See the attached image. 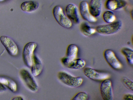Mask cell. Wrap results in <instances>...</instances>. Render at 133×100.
Segmentation results:
<instances>
[{
	"label": "cell",
	"instance_id": "obj_22",
	"mask_svg": "<svg viewBox=\"0 0 133 100\" xmlns=\"http://www.w3.org/2000/svg\"><path fill=\"white\" fill-rule=\"evenodd\" d=\"M89 98L88 94L85 92H81L76 94L71 99L72 100H87Z\"/></svg>",
	"mask_w": 133,
	"mask_h": 100
},
{
	"label": "cell",
	"instance_id": "obj_8",
	"mask_svg": "<svg viewBox=\"0 0 133 100\" xmlns=\"http://www.w3.org/2000/svg\"><path fill=\"white\" fill-rule=\"evenodd\" d=\"M0 40L10 55L15 56L17 54L18 48L12 39L8 36L3 35L0 37Z\"/></svg>",
	"mask_w": 133,
	"mask_h": 100
},
{
	"label": "cell",
	"instance_id": "obj_4",
	"mask_svg": "<svg viewBox=\"0 0 133 100\" xmlns=\"http://www.w3.org/2000/svg\"><path fill=\"white\" fill-rule=\"evenodd\" d=\"M37 46L36 43L31 42L24 46L23 51L22 57L24 62L27 66L31 67L34 52Z\"/></svg>",
	"mask_w": 133,
	"mask_h": 100
},
{
	"label": "cell",
	"instance_id": "obj_20",
	"mask_svg": "<svg viewBox=\"0 0 133 100\" xmlns=\"http://www.w3.org/2000/svg\"><path fill=\"white\" fill-rule=\"evenodd\" d=\"M121 52L125 57L128 63L132 65L133 64V51L129 48L124 47L121 49Z\"/></svg>",
	"mask_w": 133,
	"mask_h": 100
},
{
	"label": "cell",
	"instance_id": "obj_16",
	"mask_svg": "<svg viewBox=\"0 0 133 100\" xmlns=\"http://www.w3.org/2000/svg\"><path fill=\"white\" fill-rule=\"evenodd\" d=\"M31 67V73L35 76L39 75L43 70V65L41 61L34 54L32 57V65Z\"/></svg>",
	"mask_w": 133,
	"mask_h": 100
},
{
	"label": "cell",
	"instance_id": "obj_14",
	"mask_svg": "<svg viewBox=\"0 0 133 100\" xmlns=\"http://www.w3.org/2000/svg\"><path fill=\"white\" fill-rule=\"evenodd\" d=\"M127 4L125 0H107L105 2V8L109 10L115 11L125 7Z\"/></svg>",
	"mask_w": 133,
	"mask_h": 100
},
{
	"label": "cell",
	"instance_id": "obj_24",
	"mask_svg": "<svg viewBox=\"0 0 133 100\" xmlns=\"http://www.w3.org/2000/svg\"><path fill=\"white\" fill-rule=\"evenodd\" d=\"M123 99L126 100H132L133 99V95L131 93H127L124 95Z\"/></svg>",
	"mask_w": 133,
	"mask_h": 100
},
{
	"label": "cell",
	"instance_id": "obj_2",
	"mask_svg": "<svg viewBox=\"0 0 133 100\" xmlns=\"http://www.w3.org/2000/svg\"><path fill=\"white\" fill-rule=\"evenodd\" d=\"M57 77L59 80L65 85L69 87L76 88L82 84L83 79L79 76H74L64 71L58 72Z\"/></svg>",
	"mask_w": 133,
	"mask_h": 100
},
{
	"label": "cell",
	"instance_id": "obj_26",
	"mask_svg": "<svg viewBox=\"0 0 133 100\" xmlns=\"http://www.w3.org/2000/svg\"><path fill=\"white\" fill-rule=\"evenodd\" d=\"M13 100H23V99L21 97H16L14 98L13 99Z\"/></svg>",
	"mask_w": 133,
	"mask_h": 100
},
{
	"label": "cell",
	"instance_id": "obj_21",
	"mask_svg": "<svg viewBox=\"0 0 133 100\" xmlns=\"http://www.w3.org/2000/svg\"><path fill=\"white\" fill-rule=\"evenodd\" d=\"M102 17L104 21L108 23L114 22L116 19V16L114 13L109 10L104 12L103 14Z\"/></svg>",
	"mask_w": 133,
	"mask_h": 100
},
{
	"label": "cell",
	"instance_id": "obj_9",
	"mask_svg": "<svg viewBox=\"0 0 133 100\" xmlns=\"http://www.w3.org/2000/svg\"><path fill=\"white\" fill-rule=\"evenodd\" d=\"M102 98L105 100H112L113 99L112 83L109 79L103 81L100 88Z\"/></svg>",
	"mask_w": 133,
	"mask_h": 100
},
{
	"label": "cell",
	"instance_id": "obj_12",
	"mask_svg": "<svg viewBox=\"0 0 133 100\" xmlns=\"http://www.w3.org/2000/svg\"><path fill=\"white\" fill-rule=\"evenodd\" d=\"M78 48L76 45L71 44L69 45L66 48L65 56L61 58V62H68L77 58Z\"/></svg>",
	"mask_w": 133,
	"mask_h": 100
},
{
	"label": "cell",
	"instance_id": "obj_17",
	"mask_svg": "<svg viewBox=\"0 0 133 100\" xmlns=\"http://www.w3.org/2000/svg\"><path fill=\"white\" fill-rule=\"evenodd\" d=\"M39 7V3L34 1H29L23 2L21 5L22 10L26 12H31L34 11L38 9Z\"/></svg>",
	"mask_w": 133,
	"mask_h": 100
},
{
	"label": "cell",
	"instance_id": "obj_5",
	"mask_svg": "<svg viewBox=\"0 0 133 100\" xmlns=\"http://www.w3.org/2000/svg\"><path fill=\"white\" fill-rule=\"evenodd\" d=\"M20 76L28 88L31 91L36 92L39 86L30 73L26 70L23 69L20 72Z\"/></svg>",
	"mask_w": 133,
	"mask_h": 100
},
{
	"label": "cell",
	"instance_id": "obj_10",
	"mask_svg": "<svg viewBox=\"0 0 133 100\" xmlns=\"http://www.w3.org/2000/svg\"><path fill=\"white\" fill-rule=\"evenodd\" d=\"M79 8L80 15L84 20L90 23H94L97 21L96 18L90 13L89 4L87 1H81L79 4Z\"/></svg>",
	"mask_w": 133,
	"mask_h": 100
},
{
	"label": "cell",
	"instance_id": "obj_11",
	"mask_svg": "<svg viewBox=\"0 0 133 100\" xmlns=\"http://www.w3.org/2000/svg\"><path fill=\"white\" fill-rule=\"evenodd\" d=\"M65 11L66 15L71 22L76 24L79 23L78 9L75 5L73 4H69L65 8Z\"/></svg>",
	"mask_w": 133,
	"mask_h": 100
},
{
	"label": "cell",
	"instance_id": "obj_3",
	"mask_svg": "<svg viewBox=\"0 0 133 100\" xmlns=\"http://www.w3.org/2000/svg\"><path fill=\"white\" fill-rule=\"evenodd\" d=\"M53 16L57 23L66 28H70L72 25V22L64 13L62 8L59 5L54 7L52 10Z\"/></svg>",
	"mask_w": 133,
	"mask_h": 100
},
{
	"label": "cell",
	"instance_id": "obj_25",
	"mask_svg": "<svg viewBox=\"0 0 133 100\" xmlns=\"http://www.w3.org/2000/svg\"><path fill=\"white\" fill-rule=\"evenodd\" d=\"M6 90V88L3 85L0 83V92H3Z\"/></svg>",
	"mask_w": 133,
	"mask_h": 100
},
{
	"label": "cell",
	"instance_id": "obj_7",
	"mask_svg": "<svg viewBox=\"0 0 133 100\" xmlns=\"http://www.w3.org/2000/svg\"><path fill=\"white\" fill-rule=\"evenodd\" d=\"M103 55L106 62L112 68L116 70H119L122 68V64L112 50H105L104 52Z\"/></svg>",
	"mask_w": 133,
	"mask_h": 100
},
{
	"label": "cell",
	"instance_id": "obj_1",
	"mask_svg": "<svg viewBox=\"0 0 133 100\" xmlns=\"http://www.w3.org/2000/svg\"><path fill=\"white\" fill-rule=\"evenodd\" d=\"M122 26V22L118 20L111 23L98 26L95 29L96 32L99 34L108 35L117 33L121 30Z\"/></svg>",
	"mask_w": 133,
	"mask_h": 100
},
{
	"label": "cell",
	"instance_id": "obj_18",
	"mask_svg": "<svg viewBox=\"0 0 133 100\" xmlns=\"http://www.w3.org/2000/svg\"><path fill=\"white\" fill-rule=\"evenodd\" d=\"M0 83L6 86L11 91L16 92L17 89L16 83L13 80L8 77L0 76Z\"/></svg>",
	"mask_w": 133,
	"mask_h": 100
},
{
	"label": "cell",
	"instance_id": "obj_13",
	"mask_svg": "<svg viewBox=\"0 0 133 100\" xmlns=\"http://www.w3.org/2000/svg\"><path fill=\"white\" fill-rule=\"evenodd\" d=\"M102 0H91L89 4L91 14L96 18L99 16L102 12Z\"/></svg>",
	"mask_w": 133,
	"mask_h": 100
},
{
	"label": "cell",
	"instance_id": "obj_23",
	"mask_svg": "<svg viewBox=\"0 0 133 100\" xmlns=\"http://www.w3.org/2000/svg\"><path fill=\"white\" fill-rule=\"evenodd\" d=\"M122 82L125 86L131 91L133 90V82L132 80L127 77H124L122 79Z\"/></svg>",
	"mask_w": 133,
	"mask_h": 100
},
{
	"label": "cell",
	"instance_id": "obj_19",
	"mask_svg": "<svg viewBox=\"0 0 133 100\" xmlns=\"http://www.w3.org/2000/svg\"><path fill=\"white\" fill-rule=\"evenodd\" d=\"M80 30L85 36H88L92 35L95 33V28L90 26L87 23H82L80 26Z\"/></svg>",
	"mask_w": 133,
	"mask_h": 100
},
{
	"label": "cell",
	"instance_id": "obj_27",
	"mask_svg": "<svg viewBox=\"0 0 133 100\" xmlns=\"http://www.w3.org/2000/svg\"><path fill=\"white\" fill-rule=\"evenodd\" d=\"M6 0H0V2H3Z\"/></svg>",
	"mask_w": 133,
	"mask_h": 100
},
{
	"label": "cell",
	"instance_id": "obj_6",
	"mask_svg": "<svg viewBox=\"0 0 133 100\" xmlns=\"http://www.w3.org/2000/svg\"><path fill=\"white\" fill-rule=\"evenodd\" d=\"M83 72L87 78L93 80L103 81L110 77V74L108 73L99 71L89 67L85 68Z\"/></svg>",
	"mask_w": 133,
	"mask_h": 100
},
{
	"label": "cell",
	"instance_id": "obj_15",
	"mask_svg": "<svg viewBox=\"0 0 133 100\" xmlns=\"http://www.w3.org/2000/svg\"><path fill=\"white\" fill-rule=\"evenodd\" d=\"M63 66L70 69L78 70L83 68L86 65V62L84 59L77 58L68 62H61Z\"/></svg>",
	"mask_w": 133,
	"mask_h": 100
}]
</instances>
